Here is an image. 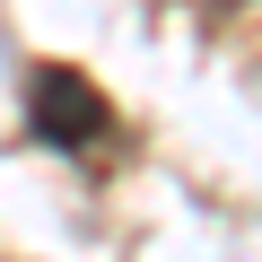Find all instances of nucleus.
<instances>
[{"label":"nucleus","mask_w":262,"mask_h":262,"mask_svg":"<svg viewBox=\"0 0 262 262\" xmlns=\"http://www.w3.org/2000/svg\"><path fill=\"white\" fill-rule=\"evenodd\" d=\"M27 131H35L44 149H61V158H88L105 131H114V114H105V96H96L79 70L35 61V79H27Z\"/></svg>","instance_id":"1"}]
</instances>
